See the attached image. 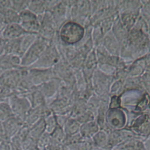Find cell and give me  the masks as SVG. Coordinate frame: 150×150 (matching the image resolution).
<instances>
[{
  "label": "cell",
  "mask_w": 150,
  "mask_h": 150,
  "mask_svg": "<svg viewBox=\"0 0 150 150\" xmlns=\"http://www.w3.org/2000/svg\"><path fill=\"white\" fill-rule=\"evenodd\" d=\"M47 48V44L44 38L39 36L35 42L21 56L20 66L30 68L42 56Z\"/></svg>",
  "instance_id": "6da1fadb"
},
{
  "label": "cell",
  "mask_w": 150,
  "mask_h": 150,
  "mask_svg": "<svg viewBox=\"0 0 150 150\" xmlns=\"http://www.w3.org/2000/svg\"><path fill=\"white\" fill-rule=\"evenodd\" d=\"M8 103L13 116L24 122L28 112L32 108L28 99L23 95L13 93L8 97Z\"/></svg>",
  "instance_id": "7a4b0ae2"
},
{
  "label": "cell",
  "mask_w": 150,
  "mask_h": 150,
  "mask_svg": "<svg viewBox=\"0 0 150 150\" xmlns=\"http://www.w3.org/2000/svg\"><path fill=\"white\" fill-rule=\"evenodd\" d=\"M84 35V29L79 24L69 22L62 27L60 36L63 41L67 44H74L79 41Z\"/></svg>",
  "instance_id": "3957f363"
},
{
  "label": "cell",
  "mask_w": 150,
  "mask_h": 150,
  "mask_svg": "<svg viewBox=\"0 0 150 150\" xmlns=\"http://www.w3.org/2000/svg\"><path fill=\"white\" fill-rule=\"evenodd\" d=\"M19 16V24L26 33L39 35L40 29V23L37 15L26 9L20 12Z\"/></svg>",
  "instance_id": "277c9868"
},
{
  "label": "cell",
  "mask_w": 150,
  "mask_h": 150,
  "mask_svg": "<svg viewBox=\"0 0 150 150\" xmlns=\"http://www.w3.org/2000/svg\"><path fill=\"white\" fill-rule=\"evenodd\" d=\"M5 138L11 140L23 126L24 122L15 116H12L2 122Z\"/></svg>",
  "instance_id": "5b68a950"
},
{
  "label": "cell",
  "mask_w": 150,
  "mask_h": 150,
  "mask_svg": "<svg viewBox=\"0 0 150 150\" xmlns=\"http://www.w3.org/2000/svg\"><path fill=\"white\" fill-rule=\"evenodd\" d=\"M26 33L19 23H13L6 25L1 36L5 40H12L22 37Z\"/></svg>",
  "instance_id": "8992f818"
},
{
  "label": "cell",
  "mask_w": 150,
  "mask_h": 150,
  "mask_svg": "<svg viewBox=\"0 0 150 150\" xmlns=\"http://www.w3.org/2000/svg\"><path fill=\"white\" fill-rule=\"evenodd\" d=\"M46 132L44 118H41L32 126L29 127V136L37 142L39 138Z\"/></svg>",
  "instance_id": "52a82bcc"
},
{
  "label": "cell",
  "mask_w": 150,
  "mask_h": 150,
  "mask_svg": "<svg viewBox=\"0 0 150 150\" xmlns=\"http://www.w3.org/2000/svg\"><path fill=\"white\" fill-rule=\"evenodd\" d=\"M39 35L36 34L26 33L21 38L20 54L21 56L28 49V48L35 42Z\"/></svg>",
  "instance_id": "ba28073f"
},
{
  "label": "cell",
  "mask_w": 150,
  "mask_h": 150,
  "mask_svg": "<svg viewBox=\"0 0 150 150\" xmlns=\"http://www.w3.org/2000/svg\"><path fill=\"white\" fill-rule=\"evenodd\" d=\"M52 141L50 134L45 132L37 141L36 146L39 150H50Z\"/></svg>",
  "instance_id": "9c48e42d"
},
{
  "label": "cell",
  "mask_w": 150,
  "mask_h": 150,
  "mask_svg": "<svg viewBox=\"0 0 150 150\" xmlns=\"http://www.w3.org/2000/svg\"><path fill=\"white\" fill-rule=\"evenodd\" d=\"M45 4L43 1H29L28 9L36 15L43 14Z\"/></svg>",
  "instance_id": "30bf717a"
},
{
  "label": "cell",
  "mask_w": 150,
  "mask_h": 150,
  "mask_svg": "<svg viewBox=\"0 0 150 150\" xmlns=\"http://www.w3.org/2000/svg\"><path fill=\"white\" fill-rule=\"evenodd\" d=\"M5 17V24H9L13 23H19V14L13 11L12 8L6 9L2 11Z\"/></svg>",
  "instance_id": "8fae6325"
},
{
  "label": "cell",
  "mask_w": 150,
  "mask_h": 150,
  "mask_svg": "<svg viewBox=\"0 0 150 150\" xmlns=\"http://www.w3.org/2000/svg\"><path fill=\"white\" fill-rule=\"evenodd\" d=\"M13 115L8 102H0V121L3 122Z\"/></svg>",
  "instance_id": "7c38bea8"
},
{
  "label": "cell",
  "mask_w": 150,
  "mask_h": 150,
  "mask_svg": "<svg viewBox=\"0 0 150 150\" xmlns=\"http://www.w3.org/2000/svg\"><path fill=\"white\" fill-rule=\"evenodd\" d=\"M29 1H11V8L19 14L28 9Z\"/></svg>",
  "instance_id": "4fadbf2b"
},
{
  "label": "cell",
  "mask_w": 150,
  "mask_h": 150,
  "mask_svg": "<svg viewBox=\"0 0 150 150\" xmlns=\"http://www.w3.org/2000/svg\"><path fill=\"white\" fill-rule=\"evenodd\" d=\"M5 40L0 36V56L5 54Z\"/></svg>",
  "instance_id": "5bb4252c"
},
{
  "label": "cell",
  "mask_w": 150,
  "mask_h": 150,
  "mask_svg": "<svg viewBox=\"0 0 150 150\" xmlns=\"http://www.w3.org/2000/svg\"><path fill=\"white\" fill-rule=\"evenodd\" d=\"M0 140L1 141L6 140V138H5V135L4 130V128H3L2 122H0Z\"/></svg>",
  "instance_id": "9a60e30c"
}]
</instances>
